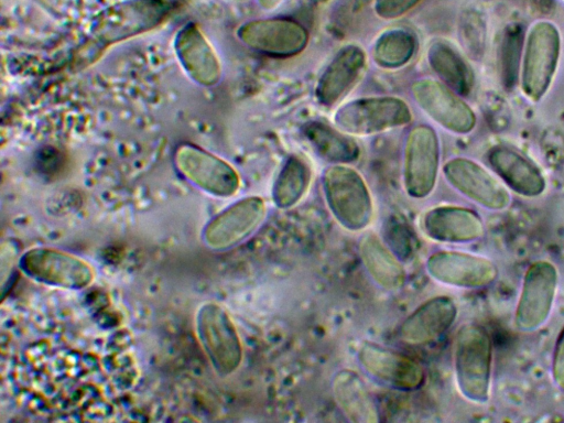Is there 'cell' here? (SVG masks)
Returning a JSON list of instances; mask_svg holds the SVG:
<instances>
[{"mask_svg": "<svg viewBox=\"0 0 564 423\" xmlns=\"http://www.w3.org/2000/svg\"><path fill=\"white\" fill-rule=\"evenodd\" d=\"M456 387L467 401L485 404L491 395L494 346L490 334L480 324L468 322L456 332L453 341Z\"/></svg>", "mask_w": 564, "mask_h": 423, "instance_id": "obj_1", "label": "cell"}, {"mask_svg": "<svg viewBox=\"0 0 564 423\" xmlns=\"http://www.w3.org/2000/svg\"><path fill=\"white\" fill-rule=\"evenodd\" d=\"M327 208L345 230L359 232L370 226L375 202L365 177L349 164H329L321 177Z\"/></svg>", "mask_w": 564, "mask_h": 423, "instance_id": "obj_2", "label": "cell"}, {"mask_svg": "<svg viewBox=\"0 0 564 423\" xmlns=\"http://www.w3.org/2000/svg\"><path fill=\"white\" fill-rule=\"evenodd\" d=\"M562 50V35L551 20L540 19L528 29L521 57L519 83L523 95L540 101L555 77Z\"/></svg>", "mask_w": 564, "mask_h": 423, "instance_id": "obj_3", "label": "cell"}, {"mask_svg": "<svg viewBox=\"0 0 564 423\" xmlns=\"http://www.w3.org/2000/svg\"><path fill=\"white\" fill-rule=\"evenodd\" d=\"M333 124L351 137H369L408 126L413 120L409 104L397 96L356 98L338 106Z\"/></svg>", "mask_w": 564, "mask_h": 423, "instance_id": "obj_4", "label": "cell"}, {"mask_svg": "<svg viewBox=\"0 0 564 423\" xmlns=\"http://www.w3.org/2000/svg\"><path fill=\"white\" fill-rule=\"evenodd\" d=\"M198 343L214 371L226 377L238 370L243 348L229 313L218 303L205 302L195 314Z\"/></svg>", "mask_w": 564, "mask_h": 423, "instance_id": "obj_5", "label": "cell"}, {"mask_svg": "<svg viewBox=\"0 0 564 423\" xmlns=\"http://www.w3.org/2000/svg\"><path fill=\"white\" fill-rule=\"evenodd\" d=\"M441 167V143L435 129L426 123L413 126L404 140L402 184L414 199L429 197L435 189Z\"/></svg>", "mask_w": 564, "mask_h": 423, "instance_id": "obj_6", "label": "cell"}, {"mask_svg": "<svg viewBox=\"0 0 564 423\" xmlns=\"http://www.w3.org/2000/svg\"><path fill=\"white\" fill-rule=\"evenodd\" d=\"M19 269L35 282L82 290L95 279L93 265L85 259L51 247H33L19 256Z\"/></svg>", "mask_w": 564, "mask_h": 423, "instance_id": "obj_7", "label": "cell"}, {"mask_svg": "<svg viewBox=\"0 0 564 423\" xmlns=\"http://www.w3.org/2000/svg\"><path fill=\"white\" fill-rule=\"evenodd\" d=\"M558 288V271L549 260L533 261L525 270L513 314L514 327L532 333L551 317Z\"/></svg>", "mask_w": 564, "mask_h": 423, "instance_id": "obj_8", "label": "cell"}, {"mask_svg": "<svg viewBox=\"0 0 564 423\" xmlns=\"http://www.w3.org/2000/svg\"><path fill=\"white\" fill-rule=\"evenodd\" d=\"M410 91L417 107L435 123L455 134H468L477 116L466 100L440 79L419 78Z\"/></svg>", "mask_w": 564, "mask_h": 423, "instance_id": "obj_9", "label": "cell"}, {"mask_svg": "<svg viewBox=\"0 0 564 423\" xmlns=\"http://www.w3.org/2000/svg\"><path fill=\"white\" fill-rule=\"evenodd\" d=\"M356 358L368 377L391 389L414 391L425 383V369L419 361L378 343L362 341Z\"/></svg>", "mask_w": 564, "mask_h": 423, "instance_id": "obj_10", "label": "cell"}, {"mask_svg": "<svg viewBox=\"0 0 564 423\" xmlns=\"http://www.w3.org/2000/svg\"><path fill=\"white\" fill-rule=\"evenodd\" d=\"M442 173L456 192L482 208L499 212L511 204L506 184L473 159L451 158L444 163Z\"/></svg>", "mask_w": 564, "mask_h": 423, "instance_id": "obj_11", "label": "cell"}, {"mask_svg": "<svg viewBox=\"0 0 564 423\" xmlns=\"http://www.w3.org/2000/svg\"><path fill=\"white\" fill-rule=\"evenodd\" d=\"M425 270L434 281L465 290L488 288L499 276V268L494 260L459 250L432 252L425 261Z\"/></svg>", "mask_w": 564, "mask_h": 423, "instance_id": "obj_12", "label": "cell"}, {"mask_svg": "<svg viewBox=\"0 0 564 423\" xmlns=\"http://www.w3.org/2000/svg\"><path fill=\"white\" fill-rule=\"evenodd\" d=\"M267 214V203L262 197L242 198L207 224L203 242L215 251L235 248L259 229Z\"/></svg>", "mask_w": 564, "mask_h": 423, "instance_id": "obj_13", "label": "cell"}, {"mask_svg": "<svg viewBox=\"0 0 564 423\" xmlns=\"http://www.w3.org/2000/svg\"><path fill=\"white\" fill-rule=\"evenodd\" d=\"M239 36L250 48L273 57L299 55L310 43L307 29L283 17L249 21L240 28Z\"/></svg>", "mask_w": 564, "mask_h": 423, "instance_id": "obj_14", "label": "cell"}, {"mask_svg": "<svg viewBox=\"0 0 564 423\" xmlns=\"http://www.w3.org/2000/svg\"><path fill=\"white\" fill-rule=\"evenodd\" d=\"M367 54L355 43L340 47L321 73L314 86V98L325 108L337 106L362 78Z\"/></svg>", "mask_w": 564, "mask_h": 423, "instance_id": "obj_15", "label": "cell"}, {"mask_svg": "<svg viewBox=\"0 0 564 423\" xmlns=\"http://www.w3.org/2000/svg\"><path fill=\"white\" fill-rule=\"evenodd\" d=\"M421 227L427 238L443 243H470L481 240L486 234L481 216L471 208L457 205L427 209Z\"/></svg>", "mask_w": 564, "mask_h": 423, "instance_id": "obj_16", "label": "cell"}, {"mask_svg": "<svg viewBox=\"0 0 564 423\" xmlns=\"http://www.w3.org/2000/svg\"><path fill=\"white\" fill-rule=\"evenodd\" d=\"M458 314L455 301L437 295L424 301L400 324V340L411 346H425L438 340L453 326Z\"/></svg>", "mask_w": 564, "mask_h": 423, "instance_id": "obj_17", "label": "cell"}, {"mask_svg": "<svg viewBox=\"0 0 564 423\" xmlns=\"http://www.w3.org/2000/svg\"><path fill=\"white\" fill-rule=\"evenodd\" d=\"M487 160L496 175L514 193L531 198L545 192L544 174L518 150L502 144L495 145L488 150Z\"/></svg>", "mask_w": 564, "mask_h": 423, "instance_id": "obj_18", "label": "cell"}, {"mask_svg": "<svg viewBox=\"0 0 564 423\" xmlns=\"http://www.w3.org/2000/svg\"><path fill=\"white\" fill-rule=\"evenodd\" d=\"M332 393L341 413L354 423L380 421L378 404L362 378L352 369L337 370L332 378Z\"/></svg>", "mask_w": 564, "mask_h": 423, "instance_id": "obj_19", "label": "cell"}, {"mask_svg": "<svg viewBox=\"0 0 564 423\" xmlns=\"http://www.w3.org/2000/svg\"><path fill=\"white\" fill-rule=\"evenodd\" d=\"M358 252L367 274L380 289L394 292L403 288L406 271L378 235L365 234L359 240Z\"/></svg>", "mask_w": 564, "mask_h": 423, "instance_id": "obj_20", "label": "cell"}, {"mask_svg": "<svg viewBox=\"0 0 564 423\" xmlns=\"http://www.w3.org/2000/svg\"><path fill=\"white\" fill-rule=\"evenodd\" d=\"M430 67L442 83L462 97L474 89L475 75L465 57L446 40H434L426 52Z\"/></svg>", "mask_w": 564, "mask_h": 423, "instance_id": "obj_21", "label": "cell"}, {"mask_svg": "<svg viewBox=\"0 0 564 423\" xmlns=\"http://www.w3.org/2000/svg\"><path fill=\"white\" fill-rule=\"evenodd\" d=\"M302 134L314 152L330 164H349L360 155V148L352 137L334 124L310 121L302 127Z\"/></svg>", "mask_w": 564, "mask_h": 423, "instance_id": "obj_22", "label": "cell"}, {"mask_svg": "<svg viewBox=\"0 0 564 423\" xmlns=\"http://www.w3.org/2000/svg\"><path fill=\"white\" fill-rule=\"evenodd\" d=\"M311 162L303 155H290L280 169L272 186V200L278 208L296 206L310 191L313 181Z\"/></svg>", "mask_w": 564, "mask_h": 423, "instance_id": "obj_23", "label": "cell"}, {"mask_svg": "<svg viewBox=\"0 0 564 423\" xmlns=\"http://www.w3.org/2000/svg\"><path fill=\"white\" fill-rule=\"evenodd\" d=\"M416 50L417 37L413 32L404 28H391L377 36L371 57L380 68L394 70L408 65Z\"/></svg>", "mask_w": 564, "mask_h": 423, "instance_id": "obj_24", "label": "cell"}, {"mask_svg": "<svg viewBox=\"0 0 564 423\" xmlns=\"http://www.w3.org/2000/svg\"><path fill=\"white\" fill-rule=\"evenodd\" d=\"M523 39L518 28H508L500 45V69L503 85L512 89L519 80Z\"/></svg>", "mask_w": 564, "mask_h": 423, "instance_id": "obj_25", "label": "cell"}, {"mask_svg": "<svg viewBox=\"0 0 564 423\" xmlns=\"http://www.w3.org/2000/svg\"><path fill=\"white\" fill-rule=\"evenodd\" d=\"M460 42L466 54L477 59L482 56L486 45V29L475 17H468L460 26Z\"/></svg>", "mask_w": 564, "mask_h": 423, "instance_id": "obj_26", "label": "cell"}, {"mask_svg": "<svg viewBox=\"0 0 564 423\" xmlns=\"http://www.w3.org/2000/svg\"><path fill=\"white\" fill-rule=\"evenodd\" d=\"M423 0H373L375 14L382 20L392 21L406 15Z\"/></svg>", "mask_w": 564, "mask_h": 423, "instance_id": "obj_27", "label": "cell"}, {"mask_svg": "<svg viewBox=\"0 0 564 423\" xmlns=\"http://www.w3.org/2000/svg\"><path fill=\"white\" fill-rule=\"evenodd\" d=\"M551 375L554 384L564 392V326L555 340Z\"/></svg>", "mask_w": 564, "mask_h": 423, "instance_id": "obj_28", "label": "cell"}, {"mask_svg": "<svg viewBox=\"0 0 564 423\" xmlns=\"http://www.w3.org/2000/svg\"><path fill=\"white\" fill-rule=\"evenodd\" d=\"M282 2L283 0H258L259 6L267 11L274 10Z\"/></svg>", "mask_w": 564, "mask_h": 423, "instance_id": "obj_29", "label": "cell"}]
</instances>
